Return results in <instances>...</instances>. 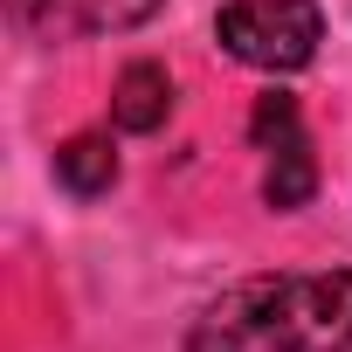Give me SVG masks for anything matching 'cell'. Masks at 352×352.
Listing matches in <instances>:
<instances>
[{
	"label": "cell",
	"instance_id": "277c9868",
	"mask_svg": "<svg viewBox=\"0 0 352 352\" xmlns=\"http://www.w3.org/2000/svg\"><path fill=\"white\" fill-rule=\"evenodd\" d=\"M166 118H173V76L159 63H124L118 83H111V124L131 131V138H145Z\"/></svg>",
	"mask_w": 352,
	"mask_h": 352
},
{
	"label": "cell",
	"instance_id": "7a4b0ae2",
	"mask_svg": "<svg viewBox=\"0 0 352 352\" xmlns=\"http://www.w3.org/2000/svg\"><path fill=\"white\" fill-rule=\"evenodd\" d=\"M214 42L249 63V69H304L324 42V14L318 0H228V8L214 14Z\"/></svg>",
	"mask_w": 352,
	"mask_h": 352
},
{
	"label": "cell",
	"instance_id": "8992f818",
	"mask_svg": "<svg viewBox=\"0 0 352 352\" xmlns=\"http://www.w3.org/2000/svg\"><path fill=\"white\" fill-rule=\"evenodd\" d=\"M311 194H318V159H311V138L297 131V138H283V145L270 152V173H263V201H270L276 214H297Z\"/></svg>",
	"mask_w": 352,
	"mask_h": 352
},
{
	"label": "cell",
	"instance_id": "52a82bcc",
	"mask_svg": "<svg viewBox=\"0 0 352 352\" xmlns=\"http://www.w3.org/2000/svg\"><path fill=\"white\" fill-rule=\"evenodd\" d=\"M304 124H297V97H283V90H270L263 104H256V118H249V138L263 145V152H276L283 138H297Z\"/></svg>",
	"mask_w": 352,
	"mask_h": 352
},
{
	"label": "cell",
	"instance_id": "3957f363",
	"mask_svg": "<svg viewBox=\"0 0 352 352\" xmlns=\"http://www.w3.org/2000/svg\"><path fill=\"white\" fill-rule=\"evenodd\" d=\"M14 21L35 35H124L138 21H152L166 0H8Z\"/></svg>",
	"mask_w": 352,
	"mask_h": 352
},
{
	"label": "cell",
	"instance_id": "6da1fadb",
	"mask_svg": "<svg viewBox=\"0 0 352 352\" xmlns=\"http://www.w3.org/2000/svg\"><path fill=\"white\" fill-rule=\"evenodd\" d=\"M187 352H352V270L249 276L194 318Z\"/></svg>",
	"mask_w": 352,
	"mask_h": 352
},
{
	"label": "cell",
	"instance_id": "5b68a950",
	"mask_svg": "<svg viewBox=\"0 0 352 352\" xmlns=\"http://www.w3.org/2000/svg\"><path fill=\"white\" fill-rule=\"evenodd\" d=\"M56 180H63L76 201L111 194V180H118V152H111V138H104V131H76L69 145H56Z\"/></svg>",
	"mask_w": 352,
	"mask_h": 352
}]
</instances>
